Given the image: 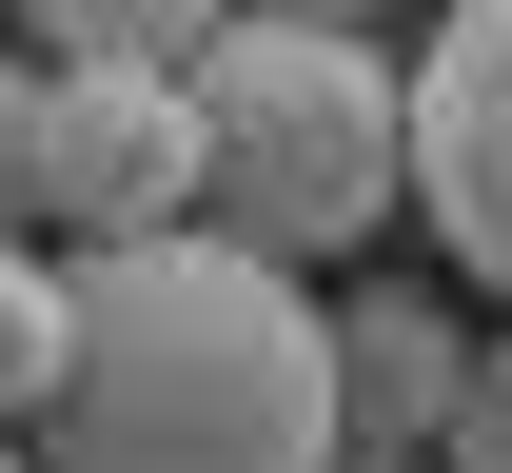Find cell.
<instances>
[{"instance_id":"277c9868","label":"cell","mask_w":512,"mask_h":473,"mask_svg":"<svg viewBox=\"0 0 512 473\" xmlns=\"http://www.w3.org/2000/svg\"><path fill=\"white\" fill-rule=\"evenodd\" d=\"M414 217L473 296H512V0H453L414 60Z\"/></svg>"},{"instance_id":"8fae6325","label":"cell","mask_w":512,"mask_h":473,"mask_svg":"<svg viewBox=\"0 0 512 473\" xmlns=\"http://www.w3.org/2000/svg\"><path fill=\"white\" fill-rule=\"evenodd\" d=\"M355 473H434V454H355Z\"/></svg>"},{"instance_id":"3957f363","label":"cell","mask_w":512,"mask_h":473,"mask_svg":"<svg viewBox=\"0 0 512 473\" xmlns=\"http://www.w3.org/2000/svg\"><path fill=\"white\" fill-rule=\"evenodd\" d=\"M20 217H60L79 257L119 237H178L197 217V99L119 60H40V158H20Z\"/></svg>"},{"instance_id":"6da1fadb","label":"cell","mask_w":512,"mask_h":473,"mask_svg":"<svg viewBox=\"0 0 512 473\" xmlns=\"http://www.w3.org/2000/svg\"><path fill=\"white\" fill-rule=\"evenodd\" d=\"M60 395L40 473H355L335 414V296L237 257V237H119L60 276Z\"/></svg>"},{"instance_id":"8992f818","label":"cell","mask_w":512,"mask_h":473,"mask_svg":"<svg viewBox=\"0 0 512 473\" xmlns=\"http://www.w3.org/2000/svg\"><path fill=\"white\" fill-rule=\"evenodd\" d=\"M40 20V60H119V79H197V40L237 20V0H20Z\"/></svg>"},{"instance_id":"30bf717a","label":"cell","mask_w":512,"mask_h":473,"mask_svg":"<svg viewBox=\"0 0 512 473\" xmlns=\"http://www.w3.org/2000/svg\"><path fill=\"white\" fill-rule=\"evenodd\" d=\"M276 20H375V0H276Z\"/></svg>"},{"instance_id":"5b68a950","label":"cell","mask_w":512,"mask_h":473,"mask_svg":"<svg viewBox=\"0 0 512 473\" xmlns=\"http://www.w3.org/2000/svg\"><path fill=\"white\" fill-rule=\"evenodd\" d=\"M473 355L434 296H355L335 316V414H355V454H453V414H473Z\"/></svg>"},{"instance_id":"ba28073f","label":"cell","mask_w":512,"mask_h":473,"mask_svg":"<svg viewBox=\"0 0 512 473\" xmlns=\"http://www.w3.org/2000/svg\"><path fill=\"white\" fill-rule=\"evenodd\" d=\"M434 473H512V336L473 355V414H453V454H434Z\"/></svg>"},{"instance_id":"7a4b0ae2","label":"cell","mask_w":512,"mask_h":473,"mask_svg":"<svg viewBox=\"0 0 512 473\" xmlns=\"http://www.w3.org/2000/svg\"><path fill=\"white\" fill-rule=\"evenodd\" d=\"M197 237H237V257H355L394 198H414V79L375 60V20H276L237 0L217 40H197Z\"/></svg>"},{"instance_id":"7c38bea8","label":"cell","mask_w":512,"mask_h":473,"mask_svg":"<svg viewBox=\"0 0 512 473\" xmlns=\"http://www.w3.org/2000/svg\"><path fill=\"white\" fill-rule=\"evenodd\" d=\"M0 473H40V454H20V434H0Z\"/></svg>"},{"instance_id":"9c48e42d","label":"cell","mask_w":512,"mask_h":473,"mask_svg":"<svg viewBox=\"0 0 512 473\" xmlns=\"http://www.w3.org/2000/svg\"><path fill=\"white\" fill-rule=\"evenodd\" d=\"M20 158H40V60H0V237H20Z\"/></svg>"},{"instance_id":"52a82bcc","label":"cell","mask_w":512,"mask_h":473,"mask_svg":"<svg viewBox=\"0 0 512 473\" xmlns=\"http://www.w3.org/2000/svg\"><path fill=\"white\" fill-rule=\"evenodd\" d=\"M60 316H79V296L0 237V434H40V395H60Z\"/></svg>"}]
</instances>
